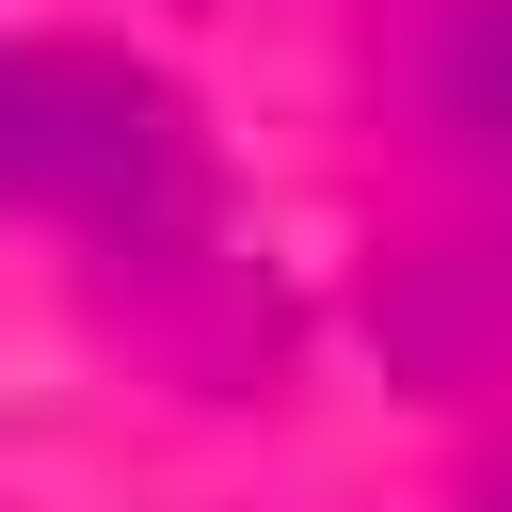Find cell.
<instances>
[{
    "instance_id": "cell-1",
    "label": "cell",
    "mask_w": 512,
    "mask_h": 512,
    "mask_svg": "<svg viewBox=\"0 0 512 512\" xmlns=\"http://www.w3.org/2000/svg\"><path fill=\"white\" fill-rule=\"evenodd\" d=\"M192 112L96 48H0V208L96 224V240H160L192 208Z\"/></svg>"
},
{
    "instance_id": "cell-2",
    "label": "cell",
    "mask_w": 512,
    "mask_h": 512,
    "mask_svg": "<svg viewBox=\"0 0 512 512\" xmlns=\"http://www.w3.org/2000/svg\"><path fill=\"white\" fill-rule=\"evenodd\" d=\"M496 512H512V496H496Z\"/></svg>"
}]
</instances>
